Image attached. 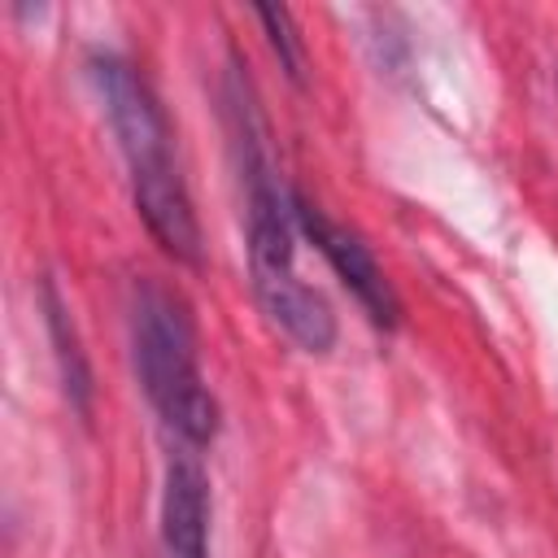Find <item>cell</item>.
Listing matches in <instances>:
<instances>
[{
  "instance_id": "6da1fadb",
  "label": "cell",
  "mask_w": 558,
  "mask_h": 558,
  "mask_svg": "<svg viewBox=\"0 0 558 558\" xmlns=\"http://www.w3.org/2000/svg\"><path fill=\"white\" fill-rule=\"evenodd\" d=\"M96 83L113 122V135L126 153L131 166V187H135V209L148 222L153 240L174 257L196 266L201 262V222L187 196V183L179 174L174 148H170V122L148 92V83L126 65V61H96Z\"/></svg>"
},
{
  "instance_id": "7a4b0ae2",
  "label": "cell",
  "mask_w": 558,
  "mask_h": 558,
  "mask_svg": "<svg viewBox=\"0 0 558 558\" xmlns=\"http://www.w3.org/2000/svg\"><path fill=\"white\" fill-rule=\"evenodd\" d=\"M131 344L140 384L161 423L187 440L209 445L218 432V401L201 379L196 331L183 296L157 279H140L131 292Z\"/></svg>"
},
{
  "instance_id": "3957f363",
  "label": "cell",
  "mask_w": 558,
  "mask_h": 558,
  "mask_svg": "<svg viewBox=\"0 0 558 558\" xmlns=\"http://www.w3.org/2000/svg\"><path fill=\"white\" fill-rule=\"evenodd\" d=\"M292 214H296L301 231L318 244V253L327 257V266L340 275V283L362 301V310L371 314V323H375V327H397V318H401L397 292H392V283L384 279L375 253L362 244V235L349 231L344 222L327 218L323 209H314V205L301 201V196L292 201Z\"/></svg>"
},
{
  "instance_id": "277c9868",
  "label": "cell",
  "mask_w": 558,
  "mask_h": 558,
  "mask_svg": "<svg viewBox=\"0 0 558 558\" xmlns=\"http://www.w3.org/2000/svg\"><path fill=\"white\" fill-rule=\"evenodd\" d=\"M161 541L170 558H209V488L192 458H174L166 466Z\"/></svg>"
},
{
  "instance_id": "5b68a950",
  "label": "cell",
  "mask_w": 558,
  "mask_h": 558,
  "mask_svg": "<svg viewBox=\"0 0 558 558\" xmlns=\"http://www.w3.org/2000/svg\"><path fill=\"white\" fill-rule=\"evenodd\" d=\"M262 310L305 349V353H327L331 340H336V314L331 305L310 288L301 283L296 275H283V279H266V283H253Z\"/></svg>"
},
{
  "instance_id": "8992f818",
  "label": "cell",
  "mask_w": 558,
  "mask_h": 558,
  "mask_svg": "<svg viewBox=\"0 0 558 558\" xmlns=\"http://www.w3.org/2000/svg\"><path fill=\"white\" fill-rule=\"evenodd\" d=\"M257 22L266 26L270 48L279 52V65L288 70V78L301 83V78H305V48H301V39H296L292 13H288L283 4H257Z\"/></svg>"
}]
</instances>
